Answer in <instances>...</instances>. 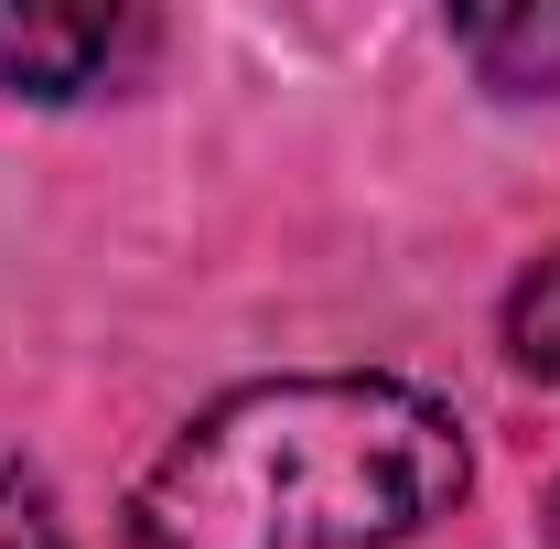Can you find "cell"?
Masks as SVG:
<instances>
[{"instance_id":"1","label":"cell","mask_w":560,"mask_h":549,"mask_svg":"<svg viewBox=\"0 0 560 549\" xmlns=\"http://www.w3.org/2000/svg\"><path fill=\"white\" fill-rule=\"evenodd\" d=\"M475 442L410 377H259L140 475V549H388L453 517Z\"/></svg>"},{"instance_id":"2","label":"cell","mask_w":560,"mask_h":549,"mask_svg":"<svg viewBox=\"0 0 560 549\" xmlns=\"http://www.w3.org/2000/svg\"><path fill=\"white\" fill-rule=\"evenodd\" d=\"M108 44H119L108 11H0V86H22V97H75V86H97Z\"/></svg>"},{"instance_id":"3","label":"cell","mask_w":560,"mask_h":549,"mask_svg":"<svg viewBox=\"0 0 560 549\" xmlns=\"http://www.w3.org/2000/svg\"><path fill=\"white\" fill-rule=\"evenodd\" d=\"M453 55L495 97H539V86H560V0L550 11H453Z\"/></svg>"},{"instance_id":"4","label":"cell","mask_w":560,"mask_h":549,"mask_svg":"<svg viewBox=\"0 0 560 549\" xmlns=\"http://www.w3.org/2000/svg\"><path fill=\"white\" fill-rule=\"evenodd\" d=\"M506 355H517L539 388H560V248L528 259L517 291H506Z\"/></svg>"},{"instance_id":"5","label":"cell","mask_w":560,"mask_h":549,"mask_svg":"<svg viewBox=\"0 0 560 549\" xmlns=\"http://www.w3.org/2000/svg\"><path fill=\"white\" fill-rule=\"evenodd\" d=\"M0 549H66V517H55L44 475H22L11 453H0Z\"/></svg>"},{"instance_id":"6","label":"cell","mask_w":560,"mask_h":549,"mask_svg":"<svg viewBox=\"0 0 560 549\" xmlns=\"http://www.w3.org/2000/svg\"><path fill=\"white\" fill-rule=\"evenodd\" d=\"M550 528H560V506H550Z\"/></svg>"}]
</instances>
